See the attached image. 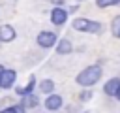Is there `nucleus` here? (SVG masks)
Masks as SVG:
<instances>
[{
    "mask_svg": "<svg viewBox=\"0 0 120 113\" xmlns=\"http://www.w3.org/2000/svg\"><path fill=\"white\" fill-rule=\"evenodd\" d=\"M15 36H17V34H15L13 26H9V24H2V26H0V41H2V43L13 41Z\"/></svg>",
    "mask_w": 120,
    "mask_h": 113,
    "instance_id": "39448f33",
    "label": "nucleus"
},
{
    "mask_svg": "<svg viewBox=\"0 0 120 113\" xmlns=\"http://www.w3.org/2000/svg\"><path fill=\"white\" fill-rule=\"evenodd\" d=\"M120 0H98V8H107V6H118Z\"/></svg>",
    "mask_w": 120,
    "mask_h": 113,
    "instance_id": "4468645a",
    "label": "nucleus"
},
{
    "mask_svg": "<svg viewBox=\"0 0 120 113\" xmlns=\"http://www.w3.org/2000/svg\"><path fill=\"white\" fill-rule=\"evenodd\" d=\"M34 85H36V77H30V81H28V85H26L24 89H17V94H21V96L32 94V90H34Z\"/></svg>",
    "mask_w": 120,
    "mask_h": 113,
    "instance_id": "9b49d317",
    "label": "nucleus"
},
{
    "mask_svg": "<svg viewBox=\"0 0 120 113\" xmlns=\"http://www.w3.org/2000/svg\"><path fill=\"white\" fill-rule=\"evenodd\" d=\"M66 19H68V11H66V9H62V8H54V9L51 11V21H52L54 24H64Z\"/></svg>",
    "mask_w": 120,
    "mask_h": 113,
    "instance_id": "423d86ee",
    "label": "nucleus"
},
{
    "mask_svg": "<svg viewBox=\"0 0 120 113\" xmlns=\"http://www.w3.org/2000/svg\"><path fill=\"white\" fill-rule=\"evenodd\" d=\"M111 28H112V34H114L116 38H120V15L112 19V24H111Z\"/></svg>",
    "mask_w": 120,
    "mask_h": 113,
    "instance_id": "ddd939ff",
    "label": "nucleus"
},
{
    "mask_svg": "<svg viewBox=\"0 0 120 113\" xmlns=\"http://www.w3.org/2000/svg\"><path fill=\"white\" fill-rule=\"evenodd\" d=\"M99 77H101V66L92 64V66L84 68L82 72H79V75H77L75 81L79 85H82V87H92V85H96L99 81Z\"/></svg>",
    "mask_w": 120,
    "mask_h": 113,
    "instance_id": "f257e3e1",
    "label": "nucleus"
},
{
    "mask_svg": "<svg viewBox=\"0 0 120 113\" xmlns=\"http://www.w3.org/2000/svg\"><path fill=\"white\" fill-rule=\"evenodd\" d=\"M15 77H17V73H15L13 70H4L2 75H0V87H2V89H9V87H13Z\"/></svg>",
    "mask_w": 120,
    "mask_h": 113,
    "instance_id": "20e7f679",
    "label": "nucleus"
},
{
    "mask_svg": "<svg viewBox=\"0 0 120 113\" xmlns=\"http://www.w3.org/2000/svg\"><path fill=\"white\" fill-rule=\"evenodd\" d=\"M73 28H75V30H81V32H88V34H98V32H101V24H99V23H94V21L82 19V17L73 19Z\"/></svg>",
    "mask_w": 120,
    "mask_h": 113,
    "instance_id": "f03ea898",
    "label": "nucleus"
},
{
    "mask_svg": "<svg viewBox=\"0 0 120 113\" xmlns=\"http://www.w3.org/2000/svg\"><path fill=\"white\" fill-rule=\"evenodd\" d=\"M45 107H47L49 111H56V109H60V107H62V98H60L58 94H49L47 100H45Z\"/></svg>",
    "mask_w": 120,
    "mask_h": 113,
    "instance_id": "0eeeda50",
    "label": "nucleus"
},
{
    "mask_svg": "<svg viewBox=\"0 0 120 113\" xmlns=\"http://www.w3.org/2000/svg\"><path fill=\"white\" fill-rule=\"evenodd\" d=\"M114 98H116V100H120V87H118V90H116V94H114Z\"/></svg>",
    "mask_w": 120,
    "mask_h": 113,
    "instance_id": "f3484780",
    "label": "nucleus"
},
{
    "mask_svg": "<svg viewBox=\"0 0 120 113\" xmlns=\"http://www.w3.org/2000/svg\"><path fill=\"white\" fill-rule=\"evenodd\" d=\"M0 113H17V109H15V105H13V107H8V109H2Z\"/></svg>",
    "mask_w": 120,
    "mask_h": 113,
    "instance_id": "dca6fc26",
    "label": "nucleus"
},
{
    "mask_svg": "<svg viewBox=\"0 0 120 113\" xmlns=\"http://www.w3.org/2000/svg\"><path fill=\"white\" fill-rule=\"evenodd\" d=\"M56 43V34L54 32H39L38 34V45H41V47H52Z\"/></svg>",
    "mask_w": 120,
    "mask_h": 113,
    "instance_id": "7ed1b4c3",
    "label": "nucleus"
},
{
    "mask_svg": "<svg viewBox=\"0 0 120 113\" xmlns=\"http://www.w3.org/2000/svg\"><path fill=\"white\" fill-rule=\"evenodd\" d=\"M2 72H4V68H2V66H0V75H2Z\"/></svg>",
    "mask_w": 120,
    "mask_h": 113,
    "instance_id": "6ab92c4d",
    "label": "nucleus"
},
{
    "mask_svg": "<svg viewBox=\"0 0 120 113\" xmlns=\"http://www.w3.org/2000/svg\"><path fill=\"white\" fill-rule=\"evenodd\" d=\"M69 51H71V41H69V40H60L58 45H56V53H58V55H66V53H69Z\"/></svg>",
    "mask_w": 120,
    "mask_h": 113,
    "instance_id": "1a4fd4ad",
    "label": "nucleus"
},
{
    "mask_svg": "<svg viewBox=\"0 0 120 113\" xmlns=\"http://www.w3.org/2000/svg\"><path fill=\"white\" fill-rule=\"evenodd\" d=\"M52 2H54V4H58V6H60V4H62V2H64V0H52Z\"/></svg>",
    "mask_w": 120,
    "mask_h": 113,
    "instance_id": "a211bd4d",
    "label": "nucleus"
},
{
    "mask_svg": "<svg viewBox=\"0 0 120 113\" xmlns=\"http://www.w3.org/2000/svg\"><path fill=\"white\" fill-rule=\"evenodd\" d=\"M38 104H39V100H38L36 94H26V96H22V105H24V107H36Z\"/></svg>",
    "mask_w": 120,
    "mask_h": 113,
    "instance_id": "9d476101",
    "label": "nucleus"
},
{
    "mask_svg": "<svg viewBox=\"0 0 120 113\" xmlns=\"http://www.w3.org/2000/svg\"><path fill=\"white\" fill-rule=\"evenodd\" d=\"M52 89H54L52 79H45V81H41V85H39V90H41V92H45V94H51V92H52Z\"/></svg>",
    "mask_w": 120,
    "mask_h": 113,
    "instance_id": "f8f14e48",
    "label": "nucleus"
},
{
    "mask_svg": "<svg viewBox=\"0 0 120 113\" xmlns=\"http://www.w3.org/2000/svg\"><path fill=\"white\" fill-rule=\"evenodd\" d=\"M79 98H81V102H86V100H90V98H92V92H90V90H82Z\"/></svg>",
    "mask_w": 120,
    "mask_h": 113,
    "instance_id": "2eb2a0df",
    "label": "nucleus"
},
{
    "mask_svg": "<svg viewBox=\"0 0 120 113\" xmlns=\"http://www.w3.org/2000/svg\"><path fill=\"white\" fill-rule=\"evenodd\" d=\"M118 87H120V79H118V77H112V79H109V81L105 83L103 90H105V94L114 96V94H116V90H118Z\"/></svg>",
    "mask_w": 120,
    "mask_h": 113,
    "instance_id": "6e6552de",
    "label": "nucleus"
}]
</instances>
